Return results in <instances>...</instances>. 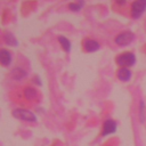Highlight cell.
Listing matches in <instances>:
<instances>
[{"label":"cell","mask_w":146,"mask_h":146,"mask_svg":"<svg viewBox=\"0 0 146 146\" xmlns=\"http://www.w3.org/2000/svg\"><path fill=\"white\" fill-rule=\"evenodd\" d=\"M13 116L16 119H19L22 121H26V122H36V115L26 108H15L13 111Z\"/></svg>","instance_id":"6da1fadb"},{"label":"cell","mask_w":146,"mask_h":146,"mask_svg":"<svg viewBox=\"0 0 146 146\" xmlns=\"http://www.w3.org/2000/svg\"><path fill=\"white\" fill-rule=\"evenodd\" d=\"M133 33L130 32V31H124V32H121L120 34H117L115 36V43L120 47H124V46H128L132 42L133 40Z\"/></svg>","instance_id":"277c9868"},{"label":"cell","mask_w":146,"mask_h":146,"mask_svg":"<svg viewBox=\"0 0 146 146\" xmlns=\"http://www.w3.org/2000/svg\"><path fill=\"white\" fill-rule=\"evenodd\" d=\"M116 64L121 67H130L136 63V56L133 52H123L116 57Z\"/></svg>","instance_id":"7a4b0ae2"},{"label":"cell","mask_w":146,"mask_h":146,"mask_svg":"<svg viewBox=\"0 0 146 146\" xmlns=\"http://www.w3.org/2000/svg\"><path fill=\"white\" fill-rule=\"evenodd\" d=\"M3 40L10 47H17L18 46V40L16 39V36L11 32H6L3 35Z\"/></svg>","instance_id":"30bf717a"},{"label":"cell","mask_w":146,"mask_h":146,"mask_svg":"<svg viewBox=\"0 0 146 146\" xmlns=\"http://www.w3.org/2000/svg\"><path fill=\"white\" fill-rule=\"evenodd\" d=\"M139 119H140V122H144L145 121V104L143 100H140V114H139Z\"/></svg>","instance_id":"5bb4252c"},{"label":"cell","mask_w":146,"mask_h":146,"mask_svg":"<svg viewBox=\"0 0 146 146\" xmlns=\"http://www.w3.org/2000/svg\"><path fill=\"white\" fill-rule=\"evenodd\" d=\"M33 81H34V83H38L39 86H41L42 83H41V81H40V79H39V76H34L33 78Z\"/></svg>","instance_id":"9a60e30c"},{"label":"cell","mask_w":146,"mask_h":146,"mask_svg":"<svg viewBox=\"0 0 146 146\" xmlns=\"http://www.w3.org/2000/svg\"><path fill=\"white\" fill-rule=\"evenodd\" d=\"M10 75H11V78L14 80L19 81V80H23L27 75V72L25 70H23L22 67H14L11 70V72H10Z\"/></svg>","instance_id":"9c48e42d"},{"label":"cell","mask_w":146,"mask_h":146,"mask_svg":"<svg viewBox=\"0 0 146 146\" xmlns=\"http://www.w3.org/2000/svg\"><path fill=\"white\" fill-rule=\"evenodd\" d=\"M13 60V55L7 49H0V64L2 66H9Z\"/></svg>","instance_id":"52a82bcc"},{"label":"cell","mask_w":146,"mask_h":146,"mask_svg":"<svg viewBox=\"0 0 146 146\" xmlns=\"http://www.w3.org/2000/svg\"><path fill=\"white\" fill-rule=\"evenodd\" d=\"M146 10V0H135L131 6V16L132 18H139Z\"/></svg>","instance_id":"3957f363"},{"label":"cell","mask_w":146,"mask_h":146,"mask_svg":"<svg viewBox=\"0 0 146 146\" xmlns=\"http://www.w3.org/2000/svg\"><path fill=\"white\" fill-rule=\"evenodd\" d=\"M84 6V1L83 0H79L78 2H72L68 5V8L71 11H74V13H78L82 9V7Z\"/></svg>","instance_id":"7c38bea8"},{"label":"cell","mask_w":146,"mask_h":146,"mask_svg":"<svg viewBox=\"0 0 146 146\" xmlns=\"http://www.w3.org/2000/svg\"><path fill=\"white\" fill-rule=\"evenodd\" d=\"M116 75H117V79H119L120 81H122V82H128V81L131 79L132 73H131V71H130L128 67H121V68L117 70Z\"/></svg>","instance_id":"ba28073f"},{"label":"cell","mask_w":146,"mask_h":146,"mask_svg":"<svg viewBox=\"0 0 146 146\" xmlns=\"http://www.w3.org/2000/svg\"><path fill=\"white\" fill-rule=\"evenodd\" d=\"M57 40H58V42L60 43V46H62V48L64 49V51H66V52H70V51H71L72 44H71V41H70L66 36H64V35H58Z\"/></svg>","instance_id":"8fae6325"},{"label":"cell","mask_w":146,"mask_h":146,"mask_svg":"<svg viewBox=\"0 0 146 146\" xmlns=\"http://www.w3.org/2000/svg\"><path fill=\"white\" fill-rule=\"evenodd\" d=\"M83 48L87 52H95L100 49V44L98 41L94 39H86L83 41Z\"/></svg>","instance_id":"8992f818"},{"label":"cell","mask_w":146,"mask_h":146,"mask_svg":"<svg viewBox=\"0 0 146 146\" xmlns=\"http://www.w3.org/2000/svg\"><path fill=\"white\" fill-rule=\"evenodd\" d=\"M24 96L27 98V99H34L36 97V90H34L33 88H26L24 90Z\"/></svg>","instance_id":"4fadbf2b"},{"label":"cell","mask_w":146,"mask_h":146,"mask_svg":"<svg viewBox=\"0 0 146 146\" xmlns=\"http://www.w3.org/2000/svg\"><path fill=\"white\" fill-rule=\"evenodd\" d=\"M116 131V122L112 119H107L104 124H103V131H102V136L105 137V136H108V135H112Z\"/></svg>","instance_id":"5b68a950"},{"label":"cell","mask_w":146,"mask_h":146,"mask_svg":"<svg viewBox=\"0 0 146 146\" xmlns=\"http://www.w3.org/2000/svg\"><path fill=\"white\" fill-rule=\"evenodd\" d=\"M116 3H119L120 6H124L127 3V0H115Z\"/></svg>","instance_id":"2e32d148"}]
</instances>
